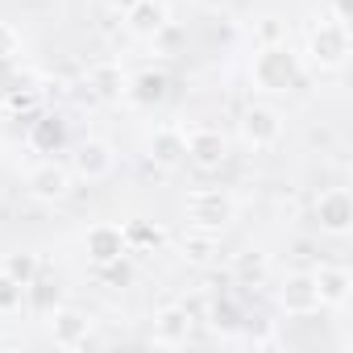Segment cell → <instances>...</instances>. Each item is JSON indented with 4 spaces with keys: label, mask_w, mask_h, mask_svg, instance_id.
<instances>
[{
    "label": "cell",
    "mask_w": 353,
    "mask_h": 353,
    "mask_svg": "<svg viewBox=\"0 0 353 353\" xmlns=\"http://www.w3.org/2000/svg\"><path fill=\"white\" fill-rule=\"evenodd\" d=\"M299 59L291 54L287 42H270L254 54V67H250V79L258 92H291L299 83Z\"/></svg>",
    "instance_id": "cell-1"
},
{
    "label": "cell",
    "mask_w": 353,
    "mask_h": 353,
    "mask_svg": "<svg viewBox=\"0 0 353 353\" xmlns=\"http://www.w3.org/2000/svg\"><path fill=\"white\" fill-rule=\"evenodd\" d=\"M307 54H312V67L320 71H336L345 59H349V26L341 21H320L307 38Z\"/></svg>",
    "instance_id": "cell-2"
},
{
    "label": "cell",
    "mask_w": 353,
    "mask_h": 353,
    "mask_svg": "<svg viewBox=\"0 0 353 353\" xmlns=\"http://www.w3.org/2000/svg\"><path fill=\"white\" fill-rule=\"evenodd\" d=\"M233 212H237V204H233L229 192L200 188V192L188 196V221H192L196 229H212V233H221V229L233 221Z\"/></svg>",
    "instance_id": "cell-3"
},
{
    "label": "cell",
    "mask_w": 353,
    "mask_h": 353,
    "mask_svg": "<svg viewBox=\"0 0 353 353\" xmlns=\"http://www.w3.org/2000/svg\"><path fill=\"white\" fill-rule=\"evenodd\" d=\"M237 133L250 150H270L279 137H283V117L270 108V104H250L237 121Z\"/></svg>",
    "instance_id": "cell-4"
},
{
    "label": "cell",
    "mask_w": 353,
    "mask_h": 353,
    "mask_svg": "<svg viewBox=\"0 0 353 353\" xmlns=\"http://www.w3.org/2000/svg\"><path fill=\"white\" fill-rule=\"evenodd\" d=\"M112 166H117V154H112V145L104 137H83L75 145V154H71V170L79 174V179H88V183L108 179Z\"/></svg>",
    "instance_id": "cell-5"
},
{
    "label": "cell",
    "mask_w": 353,
    "mask_h": 353,
    "mask_svg": "<svg viewBox=\"0 0 353 353\" xmlns=\"http://www.w3.org/2000/svg\"><path fill=\"white\" fill-rule=\"evenodd\" d=\"M225 158H229V141H225V133L221 129H192L188 133V162L196 166V170H204V174H212V170H221L225 166Z\"/></svg>",
    "instance_id": "cell-6"
},
{
    "label": "cell",
    "mask_w": 353,
    "mask_h": 353,
    "mask_svg": "<svg viewBox=\"0 0 353 353\" xmlns=\"http://www.w3.org/2000/svg\"><path fill=\"white\" fill-rule=\"evenodd\" d=\"M316 225L324 233H332V237L349 233V225H353V196L345 188H324L316 196Z\"/></svg>",
    "instance_id": "cell-7"
},
{
    "label": "cell",
    "mask_w": 353,
    "mask_h": 353,
    "mask_svg": "<svg viewBox=\"0 0 353 353\" xmlns=\"http://www.w3.org/2000/svg\"><path fill=\"white\" fill-rule=\"evenodd\" d=\"M26 192L34 200H46V204H59L71 196V170L59 166V162H38L30 174H26Z\"/></svg>",
    "instance_id": "cell-8"
},
{
    "label": "cell",
    "mask_w": 353,
    "mask_h": 353,
    "mask_svg": "<svg viewBox=\"0 0 353 353\" xmlns=\"http://www.w3.org/2000/svg\"><path fill=\"white\" fill-rule=\"evenodd\" d=\"M279 303H283V312H287V316H312V312H320L316 274H307V270L287 274V279H283V287H279Z\"/></svg>",
    "instance_id": "cell-9"
},
{
    "label": "cell",
    "mask_w": 353,
    "mask_h": 353,
    "mask_svg": "<svg viewBox=\"0 0 353 353\" xmlns=\"http://www.w3.org/2000/svg\"><path fill=\"white\" fill-rule=\"evenodd\" d=\"M50 336H54V345H63V349H79V345H88V336H92V316L88 312H79V307H54L50 312Z\"/></svg>",
    "instance_id": "cell-10"
},
{
    "label": "cell",
    "mask_w": 353,
    "mask_h": 353,
    "mask_svg": "<svg viewBox=\"0 0 353 353\" xmlns=\"http://www.w3.org/2000/svg\"><path fill=\"white\" fill-rule=\"evenodd\" d=\"M125 96H129V104H137V108H154V104H162V100L170 96V75H166L162 67H145V71H137L133 79H125Z\"/></svg>",
    "instance_id": "cell-11"
},
{
    "label": "cell",
    "mask_w": 353,
    "mask_h": 353,
    "mask_svg": "<svg viewBox=\"0 0 353 353\" xmlns=\"http://www.w3.org/2000/svg\"><path fill=\"white\" fill-rule=\"evenodd\" d=\"M150 162L162 166V170H174L188 162V133L174 129V125H162L150 133Z\"/></svg>",
    "instance_id": "cell-12"
},
{
    "label": "cell",
    "mask_w": 353,
    "mask_h": 353,
    "mask_svg": "<svg viewBox=\"0 0 353 353\" xmlns=\"http://www.w3.org/2000/svg\"><path fill=\"white\" fill-rule=\"evenodd\" d=\"M88 258H92V266H104V262H117V258H125L129 254V241H125V229L121 225H92L88 229Z\"/></svg>",
    "instance_id": "cell-13"
},
{
    "label": "cell",
    "mask_w": 353,
    "mask_h": 353,
    "mask_svg": "<svg viewBox=\"0 0 353 353\" xmlns=\"http://www.w3.org/2000/svg\"><path fill=\"white\" fill-rule=\"evenodd\" d=\"M192 324L196 316L183 307V303H166L158 316H154V341L158 345H183L192 336Z\"/></svg>",
    "instance_id": "cell-14"
},
{
    "label": "cell",
    "mask_w": 353,
    "mask_h": 353,
    "mask_svg": "<svg viewBox=\"0 0 353 353\" xmlns=\"http://www.w3.org/2000/svg\"><path fill=\"white\" fill-rule=\"evenodd\" d=\"M316 274V291H320V307H345L353 295V274L349 266H320Z\"/></svg>",
    "instance_id": "cell-15"
},
{
    "label": "cell",
    "mask_w": 353,
    "mask_h": 353,
    "mask_svg": "<svg viewBox=\"0 0 353 353\" xmlns=\"http://www.w3.org/2000/svg\"><path fill=\"white\" fill-rule=\"evenodd\" d=\"M166 21H170V13H166L162 0H137L133 9H125V26H129V34H137V38H154Z\"/></svg>",
    "instance_id": "cell-16"
},
{
    "label": "cell",
    "mask_w": 353,
    "mask_h": 353,
    "mask_svg": "<svg viewBox=\"0 0 353 353\" xmlns=\"http://www.w3.org/2000/svg\"><path fill=\"white\" fill-rule=\"evenodd\" d=\"M233 283L237 287H262L266 279H270V258L262 254V250H241L237 258H233Z\"/></svg>",
    "instance_id": "cell-17"
},
{
    "label": "cell",
    "mask_w": 353,
    "mask_h": 353,
    "mask_svg": "<svg viewBox=\"0 0 353 353\" xmlns=\"http://www.w3.org/2000/svg\"><path fill=\"white\" fill-rule=\"evenodd\" d=\"M88 96H100V100H117L125 92V75L117 63H92L88 67Z\"/></svg>",
    "instance_id": "cell-18"
},
{
    "label": "cell",
    "mask_w": 353,
    "mask_h": 353,
    "mask_svg": "<svg viewBox=\"0 0 353 353\" xmlns=\"http://www.w3.org/2000/svg\"><path fill=\"white\" fill-rule=\"evenodd\" d=\"M63 137H67L63 117H54V112H38V117H30V145H34V150L50 154V150L63 145Z\"/></svg>",
    "instance_id": "cell-19"
},
{
    "label": "cell",
    "mask_w": 353,
    "mask_h": 353,
    "mask_svg": "<svg viewBox=\"0 0 353 353\" xmlns=\"http://www.w3.org/2000/svg\"><path fill=\"white\" fill-rule=\"evenodd\" d=\"M179 250H183V258L188 262H196V266H208L212 258H216V233L212 229H188L183 237H179Z\"/></svg>",
    "instance_id": "cell-20"
},
{
    "label": "cell",
    "mask_w": 353,
    "mask_h": 353,
    "mask_svg": "<svg viewBox=\"0 0 353 353\" xmlns=\"http://www.w3.org/2000/svg\"><path fill=\"white\" fill-rule=\"evenodd\" d=\"M59 303H63V291H59V283H54V279H42V274H38V279L26 287V307H34V312H46V316H50Z\"/></svg>",
    "instance_id": "cell-21"
},
{
    "label": "cell",
    "mask_w": 353,
    "mask_h": 353,
    "mask_svg": "<svg viewBox=\"0 0 353 353\" xmlns=\"http://www.w3.org/2000/svg\"><path fill=\"white\" fill-rule=\"evenodd\" d=\"M0 270H5V274H13L21 287H30V283L42 274V262H38V254H26V250H21V254H9Z\"/></svg>",
    "instance_id": "cell-22"
},
{
    "label": "cell",
    "mask_w": 353,
    "mask_h": 353,
    "mask_svg": "<svg viewBox=\"0 0 353 353\" xmlns=\"http://www.w3.org/2000/svg\"><path fill=\"white\" fill-rule=\"evenodd\" d=\"M21 307H26V287L0 270V316H17Z\"/></svg>",
    "instance_id": "cell-23"
},
{
    "label": "cell",
    "mask_w": 353,
    "mask_h": 353,
    "mask_svg": "<svg viewBox=\"0 0 353 353\" xmlns=\"http://www.w3.org/2000/svg\"><path fill=\"white\" fill-rule=\"evenodd\" d=\"M96 279H100V283H108V287H125V283H133L129 254H125V258H117V262H104V266H96Z\"/></svg>",
    "instance_id": "cell-24"
},
{
    "label": "cell",
    "mask_w": 353,
    "mask_h": 353,
    "mask_svg": "<svg viewBox=\"0 0 353 353\" xmlns=\"http://www.w3.org/2000/svg\"><path fill=\"white\" fill-rule=\"evenodd\" d=\"M125 241H129V250H150V245H162V233L133 221V225H125Z\"/></svg>",
    "instance_id": "cell-25"
},
{
    "label": "cell",
    "mask_w": 353,
    "mask_h": 353,
    "mask_svg": "<svg viewBox=\"0 0 353 353\" xmlns=\"http://www.w3.org/2000/svg\"><path fill=\"white\" fill-rule=\"evenodd\" d=\"M212 324H216V328H237V324H241V312H237V303H233L229 295H221V299L212 303Z\"/></svg>",
    "instance_id": "cell-26"
},
{
    "label": "cell",
    "mask_w": 353,
    "mask_h": 353,
    "mask_svg": "<svg viewBox=\"0 0 353 353\" xmlns=\"http://www.w3.org/2000/svg\"><path fill=\"white\" fill-rule=\"evenodd\" d=\"M21 54V34L9 26V21H0V63H9Z\"/></svg>",
    "instance_id": "cell-27"
},
{
    "label": "cell",
    "mask_w": 353,
    "mask_h": 353,
    "mask_svg": "<svg viewBox=\"0 0 353 353\" xmlns=\"http://www.w3.org/2000/svg\"><path fill=\"white\" fill-rule=\"evenodd\" d=\"M150 42H154L158 50H166V54H170L174 46H179V42H183V30H179V26H174V21H166V26H162V30H158V34H154Z\"/></svg>",
    "instance_id": "cell-28"
},
{
    "label": "cell",
    "mask_w": 353,
    "mask_h": 353,
    "mask_svg": "<svg viewBox=\"0 0 353 353\" xmlns=\"http://www.w3.org/2000/svg\"><path fill=\"white\" fill-rule=\"evenodd\" d=\"M270 42H283V26L279 21H262V46H270Z\"/></svg>",
    "instance_id": "cell-29"
},
{
    "label": "cell",
    "mask_w": 353,
    "mask_h": 353,
    "mask_svg": "<svg viewBox=\"0 0 353 353\" xmlns=\"http://www.w3.org/2000/svg\"><path fill=\"white\" fill-rule=\"evenodd\" d=\"M332 21L349 26V0H332Z\"/></svg>",
    "instance_id": "cell-30"
},
{
    "label": "cell",
    "mask_w": 353,
    "mask_h": 353,
    "mask_svg": "<svg viewBox=\"0 0 353 353\" xmlns=\"http://www.w3.org/2000/svg\"><path fill=\"white\" fill-rule=\"evenodd\" d=\"M108 5H112L117 13H125V9H133V5H137V0H108Z\"/></svg>",
    "instance_id": "cell-31"
}]
</instances>
